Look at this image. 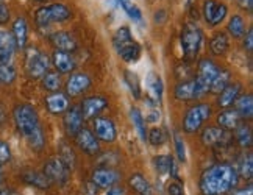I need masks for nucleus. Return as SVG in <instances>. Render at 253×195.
<instances>
[{
    "instance_id": "obj_52",
    "label": "nucleus",
    "mask_w": 253,
    "mask_h": 195,
    "mask_svg": "<svg viewBox=\"0 0 253 195\" xmlns=\"http://www.w3.org/2000/svg\"><path fill=\"white\" fill-rule=\"evenodd\" d=\"M160 119V113H150L149 116H147V120L149 122H157Z\"/></svg>"
},
{
    "instance_id": "obj_10",
    "label": "nucleus",
    "mask_w": 253,
    "mask_h": 195,
    "mask_svg": "<svg viewBox=\"0 0 253 195\" xmlns=\"http://www.w3.org/2000/svg\"><path fill=\"white\" fill-rule=\"evenodd\" d=\"M202 9H203V19H205V22L211 27L219 25L223 19L227 17V13H228L227 5L217 3V2H214V0H205Z\"/></svg>"
},
{
    "instance_id": "obj_15",
    "label": "nucleus",
    "mask_w": 253,
    "mask_h": 195,
    "mask_svg": "<svg viewBox=\"0 0 253 195\" xmlns=\"http://www.w3.org/2000/svg\"><path fill=\"white\" fill-rule=\"evenodd\" d=\"M92 80L87 74H74L69 77V80L66 83V92L71 97H79L83 92H86L91 87Z\"/></svg>"
},
{
    "instance_id": "obj_7",
    "label": "nucleus",
    "mask_w": 253,
    "mask_h": 195,
    "mask_svg": "<svg viewBox=\"0 0 253 195\" xmlns=\"http://www.w3.org/2000/svg\"><path fill=\"white\" fill-rule=\"evenodd\" d=\"M25 71L32 78H42L48 71V58L41 50L32 47L27 50Z\"/></svg>"
},
{
    "instance_id": "obj_13",
    "label": "nucleus",
    "mask_w": 253,
    "mask_h": 195,
    "mask_svg": "<svg viewBox=\"0 0 253 195\" xmlns=\"http://www.w3.org/2000/svg\"><path fill=\"white\" fill-rule=\"evenodd\" d=\"M94 133L95 138L103 142H114L118 138L116 125L108 117H95L94 120Z\"/></svg>"
},
{
    "instance_id": "obj_42",
    "label": "nucleus",
    "mask_w": 253,
    "mask_h": 195,
    "mask_svg": "<svg viewBox=\"0 0 253 195\" xmlns=\"http://www.w3.org/2000/svg\"><path fill=\"white\" fill-rule=\"evenodd\" d=\"M147 139H149V142L153 145V147H161L163 144H166L168 136H166V131H164L163 128H153L149 133Z\"/></svg>"
},
{
    "instance_id": "obj_44",
    "label": "nucleus",
    "mask_w": 253,
    "mask_h": 195,
    "mask_svg": "<svg viewBox=\"0 0 253 195\" xmlns=\"http://www.w3.org/2000/svg\"><path fill=\"white\" fill-rule=\"evenodd\" d=\"M11 159V150L9 145L3 141H0V164H6Z\"/></svg>"
},
{
    "instance_id": "obj_31",
    "label": "nucleus",
    "mask_w": 253,
    "mask_h": 195,
    "mask_svg": "<svg viewBox=\"0 0 253 195\" xmlns=\"http://www.w3.org/2000/svg\"><path fill=\"white\" fill-rule=\"evenodd\" d=\"M210 48H211V52L216 56L223 55L230 48V39H228V36L225 33H217L210 41Z\"/></svg>"
},
{
    "instance_id": "obj_39",
    "label": "nucleus",
    "mask_w": 253,
    "mask_h": 195,
    "mask_svg": "<svg viewBox=\"0 0 253 195\" xmlns=\"http://www.w3.org/2000/svg\"><path fill=\"white\" fill-rule=\"evenodd\" d=\"M228 33L233 36V38H241L246 35V25H244V21H242L241 16H233L228 22Z\"/></svg>"
},
{
    "instance_id": "obj_46",
    "label": "nucleus",
    "mask_w": 253,
    "mask_h": 195,
    "mask_svg": "<svg viewBox=\"0 0 253 195\" xmlns=\"http://www.w3.org/2000/svg\"><path fill=\"white\" fill-rule=\"evenodd\" d=\"M168 191H169V195H184L183 194V188L180 186L178 183H170Z\"/></svg>"
},
{
    "instance_id": "obj_14",
    "label": "nucleus",
    "mask_w": 253,
    "mask_h": 195,
    "mask_svg": "<svg viewBox=\"0 0 253 195\" xmlns=\"http://www.w3.org/2000/svg\"><path fill=\"white\" fill-rule=\"evenodd\" d=\"M203 95H205V92L200 89V86L197 84L196 78H192V80H183L181 83L177 84V87H175V97H177L178 100H183V102L196 100Z\"/></svg>"
},
{
    "instance_id": "obj_41",
    "label": "nucleus",
    "mask_w": 253,
    "mask_h": 195,
    "mask_svg": "<svg viewBox=\"0 0 253 195\" xmlns=\"http://www.w3.org/2000/svg\"><path fill=\"white\" fill-rule=\"evenodd\" d=\"M236 172H238V175H241V177L246 178V180L252 178V175H253V159H252V155L242 156V159L239 161V169Z\"/></svg>"
},
{
    "instance_id": "obj_20",
    "label": "nucleus",
    "mask_w": 253,
    "mask_h": 195,
    "mask_svg": "<svg viewBox=\"0 0 253 195\" xmlns=\"http://www.w3.org/2000/svg\"><path fill=\"white\" fill-rule=\"evenodd\" d=\"M45 106H47V111L55 116L64 114L69 110V99H67V95H64L63 92H52L50 95L45 97Z\"/></svg>"
},
{
    "instance_id": "obj_5",
    "label": "nucleus",
    "mask_w": 253,
    "mask_h": 195,
    "mask_svg": "<svg viewBox=\"0 0 253 195\" xmlns=\"http://www.w3.org/2000/svg\"><path fill=\"white\" fill-rule=\"evenodd\" d=\"M71 17V9L63 3H52L36 11L35 19L40 27H48L55 22H64Z\"/></svg>"
},
{
    "instance_id": "obj_8",
    "label": "nucleus",
    "mask_w": 253,
    "mask_h": 195,
    "mask_svg": "<svg viewBox=\"0 0 253 195\" xmlns=\"http://www.w3.org/2000/svg\"><path fill=\"white\" fill-rule=\"evenodd\" d=\"M42 173L48 178V181H50V183L60 184V186H66L67 181H69L71 170L61 162L60 158H50L45 162Z\"/></svg>"
},
{
    "instance_id": "obj_25",
    "label": "nucleus",
    "mask_w": 253,
    "mask_h": 195,
    "mask_svg": "<svg viewBox=\"0 0 253 195\" xmlns=\"http://www.w3.org/2000/svg\"><path fill=\"white\" fill-rule=\"evenodd\" d=\"M13 39L16 48H24L27 45V39H28V28H27V22L24 17H19L13 24Z\"/></svg>"
},
{
    "instance_id": "obj_56",
    "label": "nucleus",
    "mask_w": 253,
    "mask_h": 195,
    "mask_svg": "<svg viewBox=\"0 0 253 195\" xmlns=\"http://www.w3.org/2000/svg\"><path fill=\"white\" fill-rule=\"evenodd\" d=\"M35 2H47V0H35Z\"/></svg>"
},
{
    "instance_id": "obj_50",
    "label": "nucleus",
    "mask_w": 253,
    "mask_h": 195,
    "mask_svg": "<svg viewBox=\"0 0 253 195\" xmlns=\"http://www.w3.org/2000/svg\"><path fill=\"white\" fill-rule=\"evenodd\" d=\"M235 195H253V186H252V184H249L247 188H244V189L238 191Z\"/></svg>"
},
{
    "instance_id": "obj_55",
    "label": "nucleus",
    "mask_w": 253,
    "mask_h": 195,
    "mask_svg": "<svg viewBox=\"0 0 253 195\" xmlns=\"http://www.w3.org/2000/svg\"><path fill=\"white\" fill-rule=\"evenodd\" d=\"M2 180H3V175H2V169H0V186H2Z\"/></svg>"
},
{
    "instance_id": "obj_47",
    "label": "nucleus",
    "mask_w": 253,
    "mask_h": 195,
    "mask_svg": "<svg viewBox=\"0 0 253 195\" xmlns=\"http://www.w3.org/2000/svg\"><path fill=\"white\" fill-rule=\"evenodd\" d=\"M244 47L247 48L249 52H252V50H253V30H252V28L247 32V35H246V39H244Z\"/></svg>"
},
{
    "instance_id": "obj_9",
    "label": "nucleus",
    "mask_w": 253,
    "mask_h": 195,
    "mask_svg": "<svg viewBox=\"0 0 253 195\" xmlns=\"http://www.w3.org/2000/svg\"><path fill=\"white\" fill-rule=\"evenodd\" d=\"M219 71H220V67L214 61L208 60V58H203V60H200L196 81L200 86V89L205 94L210 92V86H211L214 78H216V75L219 74Z\"/></svg>"
},
{
    "instance_id": "obj_30",
    "label": "nucleus",
    "mask_w": 253,
    "mask_h": 195,
    "mask_svg": "<svg viewBox=\"0 0 253 195\" xmlns=\"http://www.w3.org/2000/svg\"><path fill=\"white\" fill-rule=\"evenodd\" d=\"M128 183H130V186H131L136 192H138L139 195H153L152 184L147 181V178H144L142 175L134 173L133 177H130Z\"/></svg>"
},
{
    "instance_id": "obj_3",
    "label": "nucleus",
    "mask_w": 253,
    "mask_h": 195,
    "mask_svg": "<svg viewBox=\"0 0 253 195\" xmlns=\"http://www.w3.org/2000/svg\"><path fill=\"white\" fill-rule=\"evenodd\" d=\"M13 116H14V123L17 126L19 133H21L25 139L30 138L38 130H41L40 117H38V113L32 105H17L14 108Z\"/></svg>"
},
{
    "instance_id": "obj_32",
    "label": "nucleus",
    "mask_w": 253,
    "mask_h": 195,
    "mask_svg": "<svg viewBox=\"0 0 253 195\" xmlns=\"http://www.w3.org/2000/svg\"><path fill=\"white\" fill-rule=\"evenodd\" d=\"M236 142L241 145L242 149H250L252 147V128H250V125L244 123V122H241L238 126H236Z\"/></svg>"
},
{
    "instance_id": "obj_28",
    "label": "nucleus",
    "mask_w": 253,
    "mask_h": 195,
    "mask_svg": "<svg viewBox=\"0 0 253 195\" xmlns=\"http://www.w3.org/2000/svg\"><path fill=\"white\" fill-rule=\"evenodd\" d=\"M235 106L236 111L239 113V116L242 119H252L253 116V97L250 94H244L239 95L235 100Z\"/></svg>"
},
{
    "instance_id": "obj_36",
    "label": "nucleus",
    "mask_w": 253,
    "mask_h": 195,
    "mask_svg": "<svg viewBox=\"0 0 253 195\" xmlns=\"http://www.w3.org/2000/svg\"><path fill=\"white\" fill-rule=\"evenodd\" d=\"M17 77L16 67L11 63H0V83L11 84Z\"/></svg>"
},
{
    "instance_id": "obj_23",
    "label": "nucleus",
    "mask_w": 253,
    "mask_h": 195,
    "mask_svg": "<svg viewBox=\"0 0 253 195\" xmlns=\"http://www.w3.org/2000/svg\"><path fill=\"white\" fill-rule=\"evenodd\" d=\"M242 122V117L236 110H225L217 116V123L222 130H236V126Z\"/></svg>"
},
{
    "instance_id": "obj_49",
    "label": "nucleus",
    "mask_w": 253,
    "mask_h": 195,
    "mask_svg": "<svg viewBox=\"0 0 253 195\" xmlns=\"http://www.w3.org/2000/svg\"><path fill=\"white\" fill-rule=\"evenodd\" d=\"M86 194L87 195H95L97 194V186H95L92 181L86 184Z\"/></svg>"
},
{
    "instance_id": "obj_37",
    "label": "nucleus",
    "mask_w": 253,
    "mask_h": 195,
    "mask_svg": "<svg viewBox=\"0 0 253 195\" xmlns=\"http://www.w3.org/2000/svg\"><path fill=\"white\" fill-rule=\"evenodd\" d=\"M124 80H125L126 86L130 87V91H131L134 99H141V84H139L138 75H136L134 72H131V71H125Z\"/></svg>"
},
{
    "instance_id": "obj_21",
    "label": "nucleus",
    "mask_w": 253,
    "mask_h": 195,
    "mask_svg": "<svg viewBox=\"0 0 253 195\" xmlns=\"http://www.w3.org/2000/svg\"><path fill=\"white\" fill-rule=\"evenodd\" d=\"M14 52L16 44L13 35L5 30H0V63H11Z\"/></svg>"
},
{
    "instance_id": "obj_43",
    "label": "nucleus",
    "mask_w": 253,
    "mask_h": 195,
    "mask_svg": "<svg viewBox=\"0 0 253 195\" xmlns=\"http://www.w3.org/2000/svg\"><path fill=\"white\" fill-rule=\"evenodd\" d=\"M173 141H175V152H177L178 159L184 162L186 161V147H184V141L178 133H175Z\"/></svg>"
},
{
    "instance_id": "obj_11",
    "label": "nucleus",
    "mask_w": 253,
    "mask_h": 195,
    "mask_svg": "<svg viewBox=\"0 0 253 195\" xmlns=\"http://www.w3.org/2000/svg\"><path fill=\"white\" fill-rule=\"evenodd\" d=\"M230 134L220 126H208L202 133V142L208 147H228Z\"/></svg>"
},
{
    "instance_id": "obj_17",
    "label": "nucleus",
    "mask_w": 253,
    "mask_h": 195,
    "mask_svg": "<svg viewBox=\"0 0 253 195\" xmlns=\"http://www.w3.org/2000/svg\"><path fill=\"white\" fill-rule=\"evenodd\" d=\"M83 120H84L83 114H82L79 106H71V108L64 113V119H63V125H64L66 133L71 134V136H75L82 130Z\"/></svg>"
},
{
    "instance_id": "obj_48",
    "label": "nucleus",
    "mask_w": 253,
    "mask_h": 195,
    "mask_svg": "<svg viewBox=\"0 0 253 195\" xmlns=\"http://www.w3.org/2000/svg\"><path fill=\"white\" fill-rule=\"evenodd\" d=\"M106 195H125V191H124V188H121V186H113V188L108 189Z\"/></svg>"
},
{
    "instance_id": "obj_24",
    "label": "nucleus",
    "mask_w": 253,
    "mask_h": 195,
    "mask_svg": "<svg viewBox=\"0 0 253 195\" xmlns=\"http://www.w3.org/2000/svg\"><path fill=\"white\" fill-rule=\"evenodd\" d=\"M239 92H241V84L239 83H230L225 89L222 92H219V106L220 108H230V106L235 103V100L239 97Z\"/></svg>"
},
{
    "instance_id": "obj_34",
    "label": "nucleus",
    "mask_w": 253,
    "mask_h": 195,
    "mask_svg": "<svg viewBox=\"0 0 253 195\" xmlns=\"http://www.w3.org/2000/svg\"><path fill=\"white\" fill-rule=\"evenodd\" d=\"M230 84V72L225 71V69H220L219 74L216 75V78L212 80L211 86H210V92H214V94H219L222 92L225 87Z\"/></svg>"
},
{
    "instance_id": "obj_29",
    "label": "nucleus",
    "mask_w": 253,
    "mask_h": 195,
    "mask_svg": "<svg viewBox=\"0 0 253 195\" xmlns=\"http://www.w3.org/2000/svg\"><path fill=\"white\" fill-rule=\"evenodd\" d=\"M145 84H147L149 92H150V95L153 97V100H155V102H161V99H163V91H164V86H163L161 77L157 75V74H153V72H150V74L147 75V80H145Z\"/></svg>"
},
{
    "instance_id": "obj_19",
    "label": "nucleus",
    "mask_w": 253,
    "mask_h": 195,
    "mask_svg": "<svg viewBox=\"0 0 253 195\" xmlns=\"http://www.w3.org/2000/svg\"><path fill=\"white\" fill-rule=\"evenodd\" d=\"M50 42L56 47V50L66 52V53H72L75 52L79 45H77L75 38L67 33V32H55L50 35Z\"/></svg>"
},
{
    "instance_id": "obj_53",
    "label": "nucleus",
    "mask_w": 253,
    "mask_h": 195,
    "mask_svg": "<svg viewBox=\"0 0 253 195\" xmlns=\"http://www.w3.org/2000/svg\"><path fill=\"white\" fill-rule=\"evenodd\" d=\"M0 195H19V194L13 189H2L0 191Z\"/></svg>"
},
{
    "instance_id": "obj_2",
    "label": "nucleus",
    "mask_w": 253,
    "mask_h": 195,
    "mask_svg": "<svg viewBox=\"0 0 253 195\" xmlns=\"http://www.w3.org/2000/svg\"><path fill=\"white\" fill-rule=\"evenodd\" d=\"M113 45L125 63H133L141 56V45L131 38L128 27H121L113 36Z\"/></svg>"
},
{
    "instance_id": "obj_4",
    "label": "nucleus",
    "mask_w": 253,
    "mask_h": 195,
    "mask_svg": "<svg viewBox=\"0 0 253 195\" xmlns=\"http://www.w3.org/2000/svg\"><path fill=\"white\" fill-rule=\"evenodd\" d=\"M202 39H203V33L197 24L188 22L183 27L181 36H180V44H181L183 55L188 61L194 60V58L199 55V50L202 47Z\"/></svg>"
},
{
    "instance_id": "obj_35",
    "label": "nucleus",
    "mask_w": 253,
    "mask_h": 195,
    "mask_svg": "<svg viewBox=\"0 0 253 195\" xmlns=\"http://www.w3.org/2000/svg\"><path fill=\"white\" fill-rule=\"evenodd\" d=\"M58 158L61 159V162L69 170L74 169V165H75V153H74V150L64 141L60 142V156H58Z\"/></svg>"
},
{
    "instance_id": "obj_1",
    "label": "nucleus",
    "mask_w": 253,
    "mask_h": 195,
    "mask_svg": "<svg viewBox=\"0 0 253 195\" xmlns=\"http://www.w3.org/2000/svg\"><path fill=\"white\" fill-rule=\"evenodd\" d=\"M239 175L230 164L220 162L208 167L200 177L202 195H223L236 188Z\"/></svg>"
},
{
    "instance_id": "obj_27",
    "label": "nucleus",
    "mask_w": 253,
    "mask_h": 195,
    "mask_svg": "<svg viewBox=\"0 0 253 195\" xmlns=\"http://www.w3.org/2000/svg\"><path fill=\"white\" fill-rule=\"evenodd\" d=\"M22 180L30 184V186H35L38 189H48L50 188V181H48V178L45 177L44 173L41 172H36V170H25L22 173Z\"/></svg>"
},
{
    "instance_id": "obj_45",
    "label": "nucleus",
    "mask_w": 253,
    "mask_h": 195,
    "mask_svg": "<svg viewBox=\"0 0 253 195\" xmlns=\"http://www.w3.org/2000/svg\"><path fill=\"white\" fill-rule=\"evenodd\" d=\"M9 21V9L6 3H0V25H5Z\"/></svg>"
},
{
    "instance_id": "obj_51",
    "label": "nucleus",
    "mask_w": 253,
    "mask_h": 195,
    "mask_svg": "<svg viewBox=\"0 0 253 195\" xmlns=\"http://www.w3.org/2000/svg\"><path fill=\"white\" fill-rule=\"evenodd\" d=\"M241 6L247 9V11H252V6H253V0H239Z\"/></svg>"
},
{
    "instance_id": "obj_18",
    "label": "nucleus",
    "mask_w": 253,
    "mask_h": 195,
    "mask_svg": "<svg viewBox=\"0 0 253 195\" xmlns=\"http://www.w3.org/2000/svg\"><path fill=\"white\" fill-rule=\"evenodd\" d=\"M75 141L77 145L87 155H97L100 152V145H99V139L95 138L94 133H91L89 130L82 128L79 133L75 134Z\"/></svg>"
},
{
    "instance_id": "obj_16",
    "label": "nucleus",
    "mask_w": 253,
    "mask_h": 195,
    "mask_svg": "<svg viewBox=\"0 0 253 195\" xmlns=\"http://www.w3.org/2000/svg\"><path fill=\"white\" fill-rule=\"evenodd\" d=\"M121 175L111 167H100L95 169L92 173V183L97 188H103V189H110L116 186V183L119 181Z\"/></svg>"
},
{
    "instance_id": "obj_6",
    "label": "nucleus",
    "mask_w": 253,
    "mask_h": 195,
    "mask_svg": "<svg viewBox=\"0 0 253 195\" xmlns=\"http://www.w3.org/2000/svg\"><path fill=\"white\" fill-rule=\"evenodd\" d=\"M211 116V106L208 103H199L186 113L183 119V130L184 133L192 134L197 133L202 125L205 123Z\"/></svg>"
},
{
    "instance_id": "obj_54",
    "label": "nucleus",
    "mask_w": 253,
    "mask_h": 195,
    "mask_svg": "<svg viewBox=\"0 0 253 195\" xmlns=\"http://www.w3.org/2000/svg\"><path fill=\"white\" fill-rule=\"evenodd\" d=\"M3 122H5V110H3V106L0 105V126L3 125Z\"/></svg>"
},
{
    "instance_id": "obj_33",
    "label": "nucleus",
    "mask_w": 253,
    "mask_h": 195,
    "mask_svg": "<svg viewBox=\"0 0 253 195\" xmlns=\"http://www.w3.org/2000/svg\"><path fill=\"white\" fill-rule=\"evenodd\" d=\"M130 119H131V122H133V125H134L136 131H138L141 141H145V139H147V130H145V120H144V117H142L141 111H139L138 108H134V106L130 110Z\"/></svg>"
},
{
    "instance_id": "obj_38",
    "label": "nucleus",
    "mask_w": 253,
    "mask_h": 195,
    "mask_svg": "<svg viewBox=\"0 0 253 195\" xmlns=\"http://www.w3.org/2000/svg\"><path fill=\"white\" fill-rule=\"evenodd\" d=\"M121 8L126 13L130 19H133L134 22H141L142 21V13L141 9L138 8V5H134L131 0H119Z\"/></svg>"
},
{
    "instance_id": "obj_12",
    "label": "nucleus",
    "mask_w": 253,
    "mask_h": 195,
    "mask_svg": "<svg viewBox=\"0 0 253 195\" xmlns=\"http://www.w3.org/2000/svg\"><path fill=\"white\" fill-rule=\"evenodd\" d=\"M108 106V100L102 95H94V97H87L82 102L80 111L83 114V119L89 120V119H95L99 117V114Z\"/></svg>"
},
{
    "instance_id": "obj_40",
    "label": "nucleus",
    "mask_w": 253,
    "mask_h": 195,
    "mask_svg": "<svg viewBox=\"0 0 253 195\" xmlns=\"http://www.w3.org/2000/svg\"><path fill=\"white\" fill-rule=\"evenodd\" d=\"M42 86L47 91H52V92H56L58 89H60L61 78H60V75H58V72H47L42 77Z\"/></svg>"
},
{
    "instance_id": "obj_26",
    "label": "nucleus",
    "mask_w": 253,
    "mask_h": 195,
    "mask_svg": "<svg viewBox=\"0 0 253 195\" xmlns=\"http://www.w3.org/2000/svg\"><path fill=\"white\" fill-rule=\"evenodd\" d=\"M53 64L60 74H69L75 67V61H74L72 55L66 53V52H60V50H56L53 53Z\"/></svg>"
},
{
    "instance_id": "obj_22",
    "label": "nucleus",
    "mask_w": 253,
    "mask_h": 195,
    "mask_svg": "<svg viewBox=\"0 0 253 195\" xmlns=\"http://www.w3.org/2000/svg\"><path fill=\"white\" fill-rule=\"evenodd\" d=\"M153 164H155V169L160 175H172L173 178H178L177 175V167H175V162H173V158L169 155H160V156H155L153 159Z\"/></svg>"
}]
</instances>
